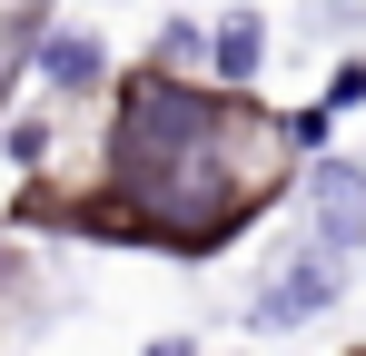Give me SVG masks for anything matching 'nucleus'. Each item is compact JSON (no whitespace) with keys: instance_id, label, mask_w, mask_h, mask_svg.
<instances>
[{"instance_id":"obj_1","label":"nucleus","mask_w":366,"mask_h":356,"mask_svg":"<svg viewBox=\"0 0 366 356\" xmlns=\"http://www.w3.org/2000/svg\"><path fill=\"white\" fill-rule=\"evenodd\" d=\"M287 169H297V149L277 109L139 59L109 89L99 198L79 208V228L119 237V247H159V257H218L287 188Z\"/></svg>"},{"instance_id":"obj_2","label":"nucleus","mask_w":366,"mask_h":356,"mask_svg":"<svg viewBox=\"0 0 366 356\" xmlns=\"http://www.w3.org/2000/svg\"><path fill=\"white\" fill-rule=\"evenodd\" d=\"M20 69L40 79V99H99L109 89V40L89 20H40L30 50H20Z\"/></svg>"},{"instance_id":"obj_4","label":"nucleus","mask_w":366,"mask_h":356,"mask_svg":"<svg viewBox=\"0 0 366 356\" xmlns=\"http://www.w3.org/2000/svg\"><path fill=\"white\" fill-rule=\"evenodd\" d=\"M337 287H347V257H327V247H307V257H287L267 287H257V327H307V317H327L337 307Z\"/></svg>"},{"instance_id":"obj_10","label":"nucleus","mask_w":366,"mask_h":356,"mask_svg":"<svg viewBox=\"0 0 366 356\" xmlns=\"http://www.w3.org/2000/svg\"><path fill=\"white\" fill-rule=\"evenodd\" d=\"M0 287H10V247H0Z\"/></svg>"},{"instance_id":"obj_3","label":"nucleus","mask_w":366,"mask_h":356,"mask_svg":"<svg viewBox=\"0 0 366 356\" xmlns=\"http://www.w3.org/2000/svg\"><path fill=\"white\" fill-rule=\"evenodd\" d=\"M297 198H307V228H317L327 257H357L366 247V169L357 159H317L297 178Z\"/></svg>"},{"instance_id":"obj_9","label":"nucleus","mask_w":366,"mask_h":356,"mask_svg":"<svg viewBox=\"0 0 366 356\" xmlns=\"http://www.w3.org/2000/svg\"><path fill=\"white\" fill-rule=\"evenodd\" d=\"M149 356H198V337H149Z\"/></svg>"},{"instance_id":"obj_6","label":"nucleus","mask_w":366,"mask_h":356,"mask_svg":"<svg viewBox=\"0 0 366 356\" xmlns=\"http://www.w3.org/2000/svg\"><path fill=\"white\" fill-rule=\"evenodd\" d=\"M198 59H208V20H169V30H159V50H149V69H198Z\"/></svg>"},{"instance_id":"obj_7","label":"nucleus","mask_w":366,"mask_h":356,"mask_svg":"<svg viewBox=\"0 0 366 356\" xmlns=\"http://www.w3.org/2000/svg\"><path fill=\"white\" fill-rule=\"evenodd\" d=\"M327 119H347V109H366V59H347L337 79H327V99H317Z\"/></svg>"},{"instance_id":"obj_8","label":"nucleus","mask_w":366,"mask_h":356,"mask_svg":"<svg viewBox=\"0 0 366 356\" xmlns=\"http://www.w3.org/2000/svg\"><path fill=\"white\" fill-rule=\"evenodd\" d=\"M10 159H20V169L50 159V119H10Z\"/></svg>"},{"instance_id":"obj_5","label":"nucleus","mask_w":366,"mask_h":356,"mask_svg":"<svg viewBox=\"0 0 366 356\" xmlns=\"http://www.w3.org/2000/svg\"><path fill=\"white\" fill-rule=\"evenodd\" d=\"M198 69H208V89H247V79L267 69V20H257V10H218Z\"/></svg>"}]
</instances>
